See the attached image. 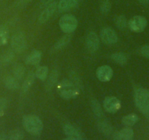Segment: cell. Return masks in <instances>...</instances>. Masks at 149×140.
<instances>
[{"instance_id": "1", "label": "cell", "mask_w": 149, "mask_h": 140, "mask_svg": "<svg viewBox=\"0 0 149 140\" xmlns=\"http://www.w3.org/2000/svg\"><path fill=\"white\" fill-rule=\"evenodd\" d=\"M23 125L26 131L32 135H39L43 129L42 121L37 116L28 115L23 118Z\"/></svg>"}, {"instance_id": "2", "label": "cell", "mask_w": 149, "mask_h": 140, "mask_svg": "<svg viewBox=\"0 0 149 140\" xmlns=\"http://www.w3.org/2000/svg\"><path fill=\"white\" fill-rule=\"evenodd\" d=\"M58 94L64 99H72L76 98L80 94V91L76 85L71 80H64L58 85Z\"/></svg>"}, {"instance_id": "3", "label": "cell", "mask_w": 149, "mask_h": 140, "mask_svg": "<svg viewBox=\"0 0 149 140\" xmlns=\"http://www.w3.org/2000/svg\"><path fill=\"white\" fill-rule=\"evenodd\" d=\"M134 101L142 113L146 115H149V90L137 88L134 93Z\"/></svg>"}, {"instance_id": "4", "label": "cell", "mask_w": 149, "mask_h": 140, "mask_svg": "<svg viewBox=\"0 0 149 140\" xmlns=\"http://www.w3.org/2000/svg\"><path fill=\"white\" fill-rule=\"evenodd\" d=\"M60 28L67 34L73 32L78 27V20L74 16L70 14H66L63 15L59 20Z\"/></svg>"}, {"instance_id": "5", "label": "cell", "mask_w": 149, "mask_h": 140, "mask_svg": "<svg viewBox=\"0 0 149 140\" xmlns=\"http://www.w3.org/2000/svg\"><path fill=\"white\" fill-rule=\"evenodd\" d=\"M11 46L15 52L18 53L24 52L27 47V41L25 34L21 31L15 33L11 39Z\"/></svg>"}, {"instance_id": "6", "label": "cell", "mask_w": 149, "mask_h": 140, "mask_svg": "<svg viewBox=\"0 0 149 140\" xmlns=\"http://www.w3.org/2000/svg\"><path fill=\"white\" fill-rule=\"evenodd\" d=\"M128 26L131 31L134 32H141L144 31L147 26V20L145 17L137 15L130 20Z\"/></svg>"}, {"instance_id": "7", "label": "cell", "mask_w": 149, "mask_h": 140, "mask_svg": "<svg viewBox=\"0 0 149 140\" xmlns=\"http://www.w3.org/2000/svg\"><path fill=\"white\" fill-rule=\"evenodd\" d=\"M100 38L106 45H113L118 42V36L113 28L106 27L100 31Z\"/></svg>"}, {"instance_id": "8", "label": "cell", "mask_w": 149, "mask_h": 140, "mask_svg": "<svg viewBox=\"0 0 149 140\" xmlns=\"http://www.w3.org/2000/svg\"><path fill=\"white\" fill-rule=\"evenodd\" d=\"M104 109L110 113H115L121 108V101L115 96H108L103 101Z\"/></svg>"}, {"instance_id": "9", "label": "cell", "mask_w": 149, "mask_h": 140, "mask_svg": "<svg viewBox=\"0 0 149 140\" xmlns=\"http://www.w3.org/2000/svg\"><path fill=\"white\" fill-rule=\"evenodd\" d=\"M97 78L101 82H108L113 75V71L109 66L104 65L98 67L96 72Z\"/></svg>"}, {"instance_id": "10", "label": "cell", "mask_w": 149, "mask_h": 140, "mask_svg": "<svg viewBox=\"0 0 149 140\" xmlns=\"http://www.w3.org/2000/svg\"><path fill=\"white\" fill-rule=\"evenodd\" d=\"M86 47L88 51L91 53H94L98 50L100 47V38L97 33L91 31L86 37Z\"/></svg>"}, {"instance_id": "11", "label": "cell", "mask_w": 149, "mask_h": 140, "mask_svg": "<svg viewBox=\"0 0 149 140\" xmlns=\"http://www.w3.org/2000/svg\"><path fill=\"white\" fill-rule=\"evenodd\" d=\"M57 7H58V5L55 2L46 6V8L43 10V11L41 12L40 15L39 16V18H38L39 23L44 24V23L47 22L54 15V14L55 13L56 10L57 9Z\"/></svg>"}, {"instance_id": "12", "label": "cell", "mask_w": 149, "mask_h": 140, "mask_svg": "<svg viewBox=\"0 0 149 140\" xmlns=\"http://www.w3.org/2000/svg\"><path fill=\"white\" fill-rule=\"evenodd\" d=\"M64 131L65 134L68 136V137L73 139H76L78 140L83 139V134L81 131L73 125L70 124H67L64 125Z\"/></svg>"}, {"instance_id": "13", "label": "cell", "mask_w": 149, "mask_h": 140, "mask_svg": "<svg viewBox=\"0 0 149 140\" xmlns=\"http://www.w3.org/2000/svg\"><path fill=\"white\" fill-rule=\"evenodd\" d=\"M78 4V0H60L58 4V10L59 12H66L70 10Z\"/></svg>"}, {"instance_id": "14", "label": "cell", "mask_w": 149, "mask_h": 140, "mask_svg": "<svg viewBox=\"0 0 149 140\" xmlns=\"http://www.w3.org/2000/svg\"><path fill=\"white\" fill-rule=\"evenodd\" d=\"M134 135V131L131 128H125L119 132L114 134L115 140H132Z\"/></svg>"}, {"instance_id": "15", "label": "cell", "mask_w": 149, "mask_h": 140, "mask_svg": "<svg viewBox=\"0 0 149 140\" xmlns=\"http://www.w3.org/2000/svg\"><path fill=\"white\" fill-rule=\"evenodd\" d=\"M42 58V53L39 51H34L26 57V63L29 65H37Z\"/></svg>"}, {"instance_id": "16", "label": "cell", "mask_w": 149, "mask_h": 140, "mask_svg": "<svg viewBox=\"0 0 149 140\" xmlns=\"http://www.w3.org/2000/svg\"><path fill=\"white\" fill-rule=\"evenodd\" d=\"M58 72L57 70L54 69L53 70L51 73L50 75H48V79H47L46 83H45V89L47 91H49V90L52 89L54 87V85L56 84L57 81H58Z\"/></svg>"}, {"instance_id": "17", "label": "cell", "mask_w": 149, "mask_h": 140, "mask_svg": "<svg viewBox=\"0 0 149 140\" xmlns=\"http://www.w3.org/2000/svg\"><path fill=\"white\" fill-rule=\"evenodd\" d=\"M35 73L32 72H29L28 75H27L26 78L24 80V82L22 85V91L23 92L26 93V91H28L29 90V88H31V85H33L34 82V79H35Z\"/></svg>"}, {"instance_id": "18", "label": "cell", "mask_w": 149, "mask_h": 140, "mask_svg": "<svg viewBox=\"0 0 149 140\" xmlns=\"http://www.w3.org/2000/svg\"><path fill=\"white\" fill-rule=\"evenodd\" d=\"M13 72V76L17 80H21L25 75L26 68L23 64H17L14 66Z\"/></svg>"}, {"instance_id": "19", "label": "cell", "mask_w": 149, "mask_h": 140, "mask_svg": "<svg viewBox=\"0 0 149 140\" xmlns=\"http://www.w3.org/2000/svg\"><path fill=\"white\" fill-rule=\"evenodd\" d=\"M15 77L8 76L5 80V86L10 90H16L19 88V82Z\"/></svg>"}, {"instance_id": "20", "label": "cell", "mask_w": 149, "mask_h": 140, "mask_svg": "<svg viewBox=\"0 0 149 140\" xmlns=\"http://www.w3.org/2000/svg\"><path fill=\"white\" fill-rule=\"evenodd\" d=\"M48 73H49V69H48V67L41 66V67H38L37 69L36 70L35 76L36 78L41 80H45L48 78Z\"/></svg>"}, {"instance_id": "21", "label": "cell", "mask_w": 149, "mask_h": 140, "mask_svg": "<svg viewBox=\"0 0 149 140\" xmlns=\"http://www.w3.org/2000/svg\"><path fill=\"white\" fill-rule=\"evenodd\" d=\"M70 40H71V35L67 34L65 36L60 38V39L56 42L55 45H54V49L55 50V51H58V50L61 49V48H64V46H66V45L70 42Z\"/></svg>"}, {"instance_id": "22", "label": "cell", "mask_w": 149, "mask_h": 140, "mask_svg": "<svg viewBox=\"0 0 149 140\" xmlns=\"http://www.w3.org/2000/svg\"><path fill=\"white\" fill-rule=\"evenodd\" d=\"M111 58L113 61L120 65H124L127 62V56L124 53H115L112 54Z\"/></svg>"}, {"instance_id": "23", "label": "cell", "mask_w": 149, "mask_h": 140, "mask_svg": "<svg viewBox=\"0 0 149 140\" xmlns=\"http://www.w3.org/2000/svg\"><path fill=\"white\" fill-rule=\"evenodd\" d=\"M138 121V117L135 114H130L122 118V123L127 126H132Z\"/></svg>"}, {"instance_id": "24", "label": "cell", "mask_w": 149, "mask_h": 140, "mask_svg": "<svg viewBox=\"0 0 149 140\" xmlns=\"http://www.w3.org/2000/svg\"><path fill=\"white\" fill-rule=\"evenodd\" d=\"M9 38V31L4 26H0V46L5 45Z\"/></svg>"}, {"instance_id": "25", "label": "cell", "mask_w": 149, "mask_h": 140, "mask_svg": "<svg viewBox=\"0 0 149 140\" xmlns=\"http://www.w3.org/2000/svg\"><path fill=\"white\" fill-rule=\"evenodd\" d=\"M91 107H92L93 112L95 116L98 118H101L103 117V112L100 103L97 100H93L91 103Z\"/></svg>"}, {"instance_id": "26", "label": "cell", "mask_w": 149, "mask_h": 140, "mask_svg": "<svg viewBox=\"0 0 149 140\" xmlns=\"http://www.w3.org/2000/svg\"><path fill=\"white\" fill-rule=\"evenodd\" d=\"M99 128L100 130L105 135H110L113 131V128L110 126V124L107 123L105 121H102L99 123Z\"/></svg>"}, {"instance_id": "27", "label": "cell", "mask_w": 149, "mask_h": 140, "mask_svg": "<svg viewBox=\"0 0 149 140\" xmlns=\"http://www.w3.org/2000/svg\"><path fill=\"white\" fill-rule=\"evenodd\" d=\"M24 139V133L20 130H14L11 131L8 140H22Z\"/></svg>"}, {"instance_id": "28", "label": "cell", "mask_w": 149, "mask_h": 140, "mask_svg": "<svg viewBox=\"0 0 149 140\" xmlns=\"http://www.w3.org/2000/svg\"><path fill=\"white\" fill-rule=\"evenodd\" d=\"M14 56H15V55H14V53L13 51H8L5 53H4L3 55L2 56L1 62L4 64H9L10 62H11L13 60Z\"/></svg>"}, {"instance_id": "29", "label": "cell", "mask_w": 149, "mask_h": 140, "mask_svg": "<svg viewBox=\"0 0 149 140\" xmlns=\"http://www.w3.org/2000/svg\"><path fill=\"white\" fill-rule=\"evenodd\" d=\"M116 24L117 27L120 29H124L126 28V26H127V18L124 16V15H121V16H118L116 18Z\"/></svg>"}, {"instance_id": "30", "label": "cell", "mask_w": 149, "mask_h": 140, "mask_svg": "<svg viewBox=\"0 0 149 140\" xmlns=\"http://www.w3.org/2000/svg\"><path fill=\"white\" fill-rule=\"evenodd\" d=\"M111 8V4L109 0H104L100 5V10L103 14L108 13Z\"/></svg>"}, {"instance_id": "31", "label": "cell", "mask_w": 149, "mask_h": 140, "mask_svg": "<svg viewBox=\"0 0 149 140\" xmlns=\"http://www.w3.org/2000/svg\"><path fill=\"white\" fill-rule=\"evenodd\" d=\"M8 105V101L5 98H0V116L3 115Z\"/></svg>"}, {"instance_id": "32", "label": "cell", "mask_w": 149, "mask_h": 140, "mask_svg": "<svg viewBox=\"0 0 149 140\" xmlns=\"http://www.w3.org/2000/svg\"><path fill=\"white\" fill-rule=\"evenodd\" d=\"M70 78H71V80H71L72 82L74 84V85H76V86L81 83V82H80L79 77H78L76 74L74 73V72H71V73L70 74Z\"/></svg>"}, {"instance_id": "33", "label": "cell", "mask_w": 149, "mask_h": 140, "mask_svg": "<svg viewBox=\"0 0 149 140\" xmlns=\"http://www.w3.org/2000/svg\"><path fill=\"white\" fill-rule=\"evenodd\" d=\"M140 53L146 58H149V45H144L140 49Z\"/></svg>"}, {"instance_id": "34", "label": "cell", "mask_w": 149, "mask_h": 140, "mask_svg": "<svg viewBox=\"0 0 149 140\" xmlns=\"http://www.w3.org/2000/svg\"><path fill=\"white\" fill-rule=\"evenodd\" d=\"M54 1H55V0H41L40 5L41 7L48 6V5H49L50 4L54 2Z\"/></svg>"}, {"instance_id": "35", "label": "cell", "mask_w": 149, "mask_h": 140, "mask_svg": "<svg viewBox=\"0 0 149 140\" xmlns=\"http://www.w3.org/2000/svg\"><path fill=\"white\" fill-rule=\"evenodd\" d=\"M138 1L143 5H148L149 3V0H138Z\"/></svg>"}, {"instance_id": "36", "label": "cell", "mask_w": 149, "mask_h": 140, "mask_svg": "<svg viewBox=\"0 0 149 140\" xmlns=\"http://www.w3.org/2000/svg\"><path fill=\"white\" fill-rule=\"evenodd\" d=\"M5 139H6V137H5V135H1V136H0V140H5Z\"/></svg>"}, {"instance_id": "37", "label": "cell", "mask_w": 149, "mask_h": 140, "mask_svg": "<svg viewBox=\"0 0 149 140\" xmlns=\"http://www.w3.org/2000/svg\"><path fill=\"white\" fill-rule=\"evenodd\" d=\"M64 140H78V139H73V138H70V137H68V138L65 139H64Z\"/></svg>"}, {"instance_id": "38", "label": "cell", "mask_w": 149, "mask_h": 140, "mask_svg": "<svg viewBox=\"0 0 149 140\" xmlns=\"http://www.w3.org/2000/svg\"><path fill=\"white\" fill-rule=\"evenodd\" d=\"M25 1H30V0H25Z\"/></svg>"}]
</instances>
